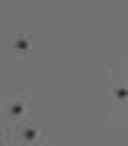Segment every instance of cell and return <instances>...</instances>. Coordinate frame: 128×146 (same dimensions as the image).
<instances>
[{"instance_id":"obj_1","label":"cell","mask_w":128,"mask_h":146,"mask_svg":"<svg viewBox=\"0 0 128 146\" xmlns=\"http://www.w3.org/2000/svg\"><path fill=\"white\" fill-rule=\"evenodd\" d=\"M7 110H10V115L22 117V115H24V110H27V105L24 102H10V107H7Z\"/></svg>"}]
</instances>
